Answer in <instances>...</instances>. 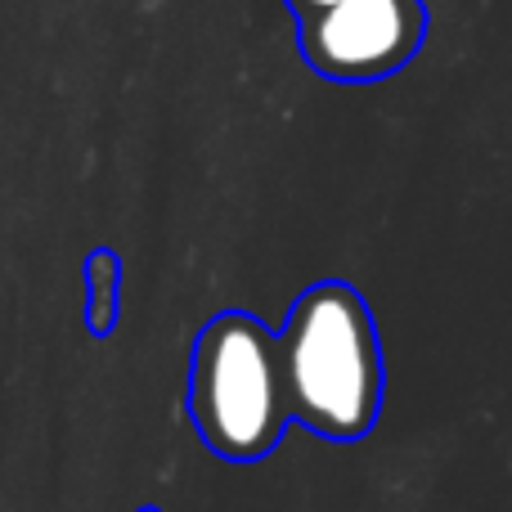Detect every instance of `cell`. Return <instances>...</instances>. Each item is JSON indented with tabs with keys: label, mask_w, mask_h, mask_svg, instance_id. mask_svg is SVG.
Listing matches in <instances>:
<instances>
[{
	"label": "cell",
	"mask_w": 512,
	"mask_h": 512,
	"mask_svg": "<svg viewBox=\"0 0 512 512\" xmlns=\"http://www.w3.org/2000/svg\"><path fill=\"white\" fill-rule=\"evenodd\" d=\"M279 342V373L288 418L324 441H360L382 414V342L373 310L351 283H315L288 310Z\"/></svg>",
	"instance_id": "1"
},
{
	"label": "cell",
	"mask_w": 512,
	"mask_h": 512,
	"mask_svg": "<svg viewBox=\"0 0 512 512\" xmlns=\"http://www.w3.org/2000/svg\"><path fill=\"white\" fill-rule=\"evenodd\" d=\"M427 36L423 0H337L297 23L306 63L328 81H382L400 72Z\"/></svg>",
	"instance_id": "3"
},
{
	"label": "cell",
	"mask_w": 512,
	"mask_h": 512,
	"mask_svg": "<svg viewBox=\"0 0 512 512\" xmlns=\"http://www.w3.org/2000/svg\"><path fill=\"white\" fill-rule=\"evenodd\" d=\"M140 512H162V508H140Z\"/></svg>",
	"instance_id": "6"
},
{
	"label": "cell",
	"mask_w": 512,
	"mask_h": 512,
	"mask_svg": "<svg viewBox=\"0 0 512 512\" xmlns=\"http://www.w3.org/2000/svg\"><path fill=\"white\" fill-rule=\"evenodd\" d=\"M122 310V256L95 248L86 256V328L95 337H108L117 328Z\"/></svg>",
	"instance_id": "4"
},
{
	"label": "cell",
	"mask_w": 512,
	"mask_h": 512,
	"mask_svg": "<svg viewBox=\"0 0 512 512\" xmlns=\"http://www.w3.org/2000/svg\"><path fill=\"white\" fill-rule=\"evenodd\" d=\"M283 5L297 14V23H306V18H315V14H324V9H333L337 0H283Z\"/></svg>",
	"instance_id": "5"
},
{
	"label": "cell",
	"mask_w": 512,
	"mask_h": 512,
	"mask_svg": "<svg viewBox=\"0 0 512 512\" xmlns=\"http://www.w3.org/2000/svg\"><path fill=\"white\" fill-rule=\"evenodd\" d=\"M189 418L207 450L256 463L288 432L279 342L248 310H225L198 333L189 364Z\"/></svg>",
	"instance_id": "2"
}]
</instances>
